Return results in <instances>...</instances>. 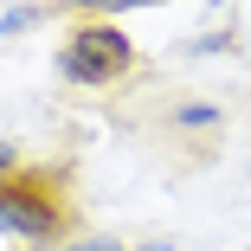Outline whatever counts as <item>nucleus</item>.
<instances>
[{
    "label": "nucleus",
    "mask_w": 251,
    "mask_h": 251,
    "mask_svg": "<svg viewBox=\"0 0 251 251\" xmlns=\"http://www.w3.org/2000/svg\"><path fill=\"white\" fill-rule=\"evenodd\" d=\"M65 77L71 84H110L123 65H129V39L116 32V26H84L71 45H65Z\"/></svg>",
    "instance_id": "1"
},
{
    "label": "nucleus",
    "mask_w": 251,
    "mask_h": 251,
    "mask_svg": "<svg viewBox=\"0 0 251 251\" xmlns=\"http://www.w3.org/2000/svg\"><path fill=\"white\" fill-rule=\"evenodd\" d=\"M58 226L52 213V200L32 193V187H0V232H13V238H45Z\"/></svg>",
    "instance_id": "2"
},
{
    "label": "nucleus",
    "mask_w": 251,
    "mask_h": 251,
    "mask_svg": "<svg viewBox=\"0 0 251 251\" xmlns=\"http://www.w3.org/2000/svg\"><path fill=\"white\" fill-rule=\"evenodd\" d=\"M219 123V103H180L174 110V129H213Z\"/></svg>",
    "instance_id": "3"
},
{
    "label": "nucleus",
    "mask_w": 251,
    "mask_h": 251,
    "mask_svg": "<svg viewBox=\"0 0 251 251\" xmlns=\"http://www.w3.org/2000/svg\"><path fill=\"white\" fill-rule=\"evenodd\" d=\"M32 20H39V7H13L7 20H0V39H13V32H26Z\"/></svg>",
    "instance_id": "4"
},
{
    "label": "nucleus",
    "mask_w": 251,
    "mask_h": 251,
    "mask_svg": "<svg viewBox=\"0 0 251 251\" xmlns=\"http://www.w3.org/2000/svg\"><path fill=\"white\" fill-rule=\"evenodd\" d=\"M65 7H116V0H65Z\"/></svg>",
    "instance_id": "5"
},
{
    "label": "nucleus",
    "mask_w": 251,
    "mask_h": 251,
    "mask_svg": "<svg viewBox=\"0 0 251 251\" xmlns=\"http://www.w3.org/2000/svg\"><path fill=\"white\" fill-rule=\"evenodd\" d=\"M0 168H13V148H7V142H0Z\"/></svg>",
    "instance_id": "6"
},
{
    "label": "nucleus",
    "mask_w": 251,
    "mask_h": 251,
    "mask_svg": "<svg viewBox=\"0 0 251 251\" xmlns=\"http://www.w3.org/2000/svg\"><path fill=\"white\" fill-rule=\"evenodd\" d=\"M116 7H155V0H116Z\"/></svg>",
    "instance_id": "7"
},
{
    "label": "nucleus",
    "mask_w": 251,
    "mask_h": 251,
    "mask_svg": "<svg viewBox=\"0 0 251 251\" xmlns=\"http://www.w3.org/2000/svg\"><path fill=\"white\" fill-rule=\"evenodd\" d=\"M90 251H116V245H90Z\"/></svg>",
    "instance_id": "8"
},
{
    "label": "nucleus",
    "mask_w": 251,
    "mask_h": 251,
    "mask_svg": "<svg viewBox=\"0 0 251 251\" xmlns=\"http://www.w3.org/2000/svg\"><path fill=\"white\" fill-rule=\"evenodd\" d=\"M155 251H174V245H155Z\"/></svg>",
    "instance_id": "9"
}]
</instances>
